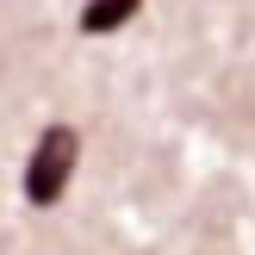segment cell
<instances>
[{
	"instance_id": "1",
	"label": "cell",
	"mask_w": 255,
	"mask_h": 255,
	"mask_svg": "<svg viewBox=\"0 0 255 255\" xmlns=\"http://www.w3.org/2000/svg\"><path fill=\"white\" fill-rule=\"evenodd\" d=\"M75 162H81V131L75 125H50L31 143V162H25V199L31 206H56L75 181Z\"/></svg>"
},
{
	"instance_id": "2",
	"label": "cell",
	"mask_w": 255,
	"mask_h": 255,
	"mask_svg": "<svg viewBox=\"0 0 255 255\" xmlns=\"http://www.w3.org/2000/svg\"><path fill=\"white\" fill-rule=\"evenodd\" d=\"M137 6H143V0H87V6H81V37H112V31H125V25L137 19Z\"/></svg>"
}]
</instances>
